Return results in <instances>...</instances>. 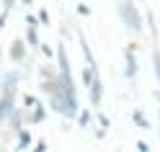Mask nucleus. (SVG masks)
<instances>
[{"instance_id": "obj_1", "label": "nucleus", "mask_w": 160, "mask_h": 152, "mask_svg": "<svg viewBox=\"0 0 160 152\" xmlns=\"http://www.w3.org/2000/svg\"><path fill=\"white\" fill-rule=\"evenodd\" d=\"M119 11H122V18H124V23H127L129 28H134V31H139V16H137V11H134L132 0H122Z\"/></svg>"}, {"instance_id": "obj_2", "label": "nucleus", "mask_w": 160, "mask_h": 152, "mask_svg": "<svg viewBox=\"0 0 160 152\" xmlns=\"http://www.w3.org/2000/svg\"><path fill=\"white\" fill-rule=\"evenodd\" d=\"M13 111H16L13 108V93H5L3 98H0V119H8Z\"/></svg>"}, {"instance_id": "obj_3", "label": "nucleus", "mask_w": 160, "mask_h": 152, "mask_svg": "<svg viewBox=\"0 0 160 152\" xmlns=\"http://www.w3.org/2000/svg\"><path fill=\"white\" fill-rule=\"evenodd\" d=\"M23 57H26V44L21 42V39H16L13 47H11V59L13 62H23Z\"/></svg>"}, {"instance_id": "obj_4", "label": "nucleus", "mask_w": 160, "mask_h": 152, "mask_svg": "<svg viewBox=\"0 0 160 152\" xmlns=\"http://www.w3.org/2000/svg\"><path fill=\"white\" fill-rule=\"evenodd\" d=\"M127 77H134V72H137V62H134V54H132V49H127Z\"/></svg>"}, {"instance_id": "obj_5", "label": "nucleus", "mask_w": 160, "mask_h": 152, "mask_svg": "<svg viewBox=\"0 0 160 152\" xmlns=\"http://www.w3.org/2000/svg\"><path fill=\"white\" fill-rule=\"evenodd\" d=\"M18 142H21V147H28V142H31L28 131H18Z\"/></svg>"}, {"instance_id": "obj_6", "label": "nucleus", "mask_w": 160, "mask_h": 152, "mask_svg": "<svg viewBox=\"0 0 160 152\" xmlns=\"http://www.w3.org/2000/svg\"><path fill=\"white\" fill-rule=\"evenodd\" d=\"M152 65H155V75H158V80H160V52L152 54Z\"/></svg>"}, {"instance_id": "obj_7", "label": "nucleus", "mask_w": 160, "mask_h": 152, "mask_svg": "<svg viewBox=\"0 0 160 152\" xmlns=\"http://www.w3.org/2000/svg\"><path fill=\"white\" fill-rule=\"evenodd\" d=\"M13 8V0H5V11H11Z\"/></svg>"}]
</instances>
